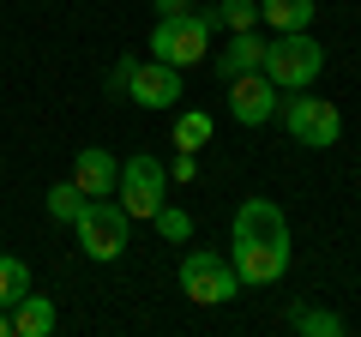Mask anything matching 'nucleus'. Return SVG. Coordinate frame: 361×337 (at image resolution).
Returning a JSON list of instances; mask_svg holds the SVG:
<instances>
[{
  "label": "nucleus",
  "instance_id": "nucleus-13",
  "mask_svg": "<svg viewBox=\"0 0 361 337\" xmlns=\"http://www.w3.org/2000/svg\"><path fill=\"white\" fill-rule=\"evenodd\" d=\"M313 0H259V18H265L271 30H307L313 25Z\"/></svg>",
  "mask_w": 361,
  "mask_h": 337
},
{
  "label": "nucleus",
  "instance_id": "nucleus-3",
  "mask_svg": "<svg viewBox=\"0 0 361 337\" xmlns=\"http://www.w3.org/2000/svg\"><path fill=\"white\" fill-rule=\"evenodd\" d=\"M73 235H78V247H85V259L115 265L121 253H127V241H133V217H127V205H121L115 193L85 199V211L73 217Z\"/></svg>",
  "mask_w": 361,
  "mask_h": 337
},
{
  "label": "nucleus",
  "instance_id": "nucleus-20",
  "mask_svg": "<svg viewBox=\"0 0 361 337\" xmlns=\"http://www.w3.org/2000/svg\"><path fill=\"white\" fill-rule=\"evenodd\" d=\"M133 66H139V54H121V61L109 66V78H103V85H109V97H127V78H133Z\"/></svg>",
  "mask_w": 361,
  "mask_h": 337
},
{
  "label": "nucleus",
  "instance_id": "nucleus-7",
  "mask_svg": "<svg viewBox=\"0 0 361 337\" xmlns=\"http://www.w3.org/2000/svg\"><path fill=\"white\" fill-rule=\"evenodd\" d=\"M115 199L127 205V217H157V205L169 199V168L157 151H133L121 163V181H115Z\"/></svg>",
  "mask_w": 361,
  "mask_h": 337
},
{
  "label": "nucleus",
  "instance_id": "nucleus-6",
  "mask_svg": "<svg viewBox=\"0 0 361 337\" xmlns=\"http://www.w3.org/2000/svg\"><path fill=\"white\" fill-rule=\"evenodd\" d=\"M180 295L199 301V307H223V301L241 295V277H235L229 253H211V247H193L180 259Z\"/></svg>",
  "mask_w": 361,
  "mask_h": 337
},
{
  "label": "nucleus",
  "instance_id": "nucleus-1",
  "mask_svg": "<svg viewBox=\"0 0 361 337\" xmlns=\"http://www.w3.org/2000/svg\"><path fill=\"white\" fill-rule=\"evenodd\" d=\"M229 265L241 277V289H265L289 271V217L277 199H241L235 205V223H229Z\"/></svg>",
  "mask_w": 361,
  "mask_h": 337
},
{
  "label": "nucleus",
  "instance_id": "nucleus-12",
  "mask_svg": "<svg viewBox=\"0 0 361 337\" xmlns=\"http://www.w3.org/2000/svg\"><path fill=\"white\" fill-rule=\"evenodd\" d=\"M54 325H61V313H54L49 295H25L13 307V337H49Z\"/></svg>",
  "mask_w": 361,
  "mask_h": 337
},
{
  "label": "nucleus",
  "instance_id": "nucleus-22",
  "mask_svg": "<svg viewBox=\"0 0 361 337\" xmlns=\"http://www.w3.org/2000/svg\"><path fill=\"white\" fill-rule=\"evenodd\" d=\"M151 6H157V18H175V13H193L199 0H151Z\"/></svg>",
  "mask_w": 361,
  "mask_h": 337
},
{
  "label": "nucleus",
  "instance_id": "nucleus-17",
  "mask_svg": "<svg viewBox=\"0 0 361 337\" xmlns=\"http://www.w3.org/2000/svg\"><path fill=\"white\" fill-rule=\"evenodd\" d=\"M78 211H85V193H78V181H54V187H49V217L73 229Z\"/></svg>",
  "mask_w": 361,
  "mask_h": 337
},
{
  "label": "nucleus",
  "instance_id": "nucleus-19",
  "mask_svg": "<svg viewBox=\"0 0 361 337\" xmlns=\"http://www.w3.org/2000/svg\"><path fill=\"white\" fill-rule=\"evenodd\" d=\"M151 223H157V235H163V241H175V247H180V241H193V217H187L180 205H169V199L157 205Z\"/></svg>",
  "mask_w": 361,
  "mask_h": 337
},
{
  "label": "nucleus",
  "instance_id": "nucleus-5",
  "mask_svg": "<svg viewBox=\"0 0 361 337\" xmlns=\"http://www.w3.org/2000/svg\"><path fill=\"white\" fill-rule=\"evenodd\" d=\"M277 121H283V133L295 145H307V151H325V145L343 139V115H337V103H325V97H313V91H283Z\"/></svg>",
  "mask_w": 361,
  "mask_h": 337
},
{
  "label": "nucleus",
  "instance_id": "nucleus-18",
  "mask_svg": "<svg viewBox=\"0 0 361 337\" xmlns=\"http://www.w3.org/2000/svg\"><path fill=\"white\" fill-rule=\"evenodd\" d=\"M217 30H253L259 25V0H217Z\"/></svg>",
  "mask_w": 361,
  "mask_h": 337
},
{
  "label": "nucleus",
  "instance_id": "nucleus-14",
  "mask_svg": "<svg viewBox=\"0 0 361 337\" xmlns=\"http://www.w3.org/2000/svg\"><path fill=\"white\" fill-rule=\"evenodd\" d=\"M289 325H295L301 337H343V331H349L343 313H331V307H307V301H301V307H289Z\"/></svg>",
  "mask_w": 361,
  "mask_h": 337
},
{
  "label": "nucleus",
  "instance_id": "nucleus-9",
  "mask_svg": "<svg viewBox=\"0 0 361 337\" xmlns=\"http://www.w3.org/2000/svg\"><path fill=\"white\" fill-rule=\"evenodd\" d=\"M127 103H139V109H175L180 103V66L139 61L133 78H127Z\"/></svg>",
  "mask_w": 361,
  "mask_h": 337
},
{
  "label": "nucleus",
  "instance_id": "nucleus-10",
  "mask_svg": "<svg viewBox=\"0 0 361 337\" xmlns=\"http://www.w3.org/2000/svg\"><path fill=\"white\" fill-rule=\"evenodd\" d=\"M73 181H78V193H85V199H109V193H115V181H121V157L103 151V145H85V151L73 157Z\"/></svg>",
  "mask_w": 361,
  "mask_h": 337
},
{
  "label": "nucleus",
  "instance_id": "nucleus-8",
  "mask_svg": "<svg viewBox=\"0 0 361 337\" xmlns=\"http://www.w3.org/2000/svg\"><path fill=\"white\" fill-rule=\"evenodd\" d=\"M277 103H283V91H277L265 73H235L229 78V115L241 121V127H265V121H277Z\"/></svg>",
  "mask_w": 361,
  "mask_h": 337
},
{
  "label": "nucleus",
  "instance_id": "nucleus-21",
  "mask_svg": "<svg viewBox=\"0 0 361 337\" xmlns=\"http://www.w3.org/2000/svg\"><path fill=\"white\" fill-rule=\"evenodd\" d=\"M163 168H169V181H193V175H199V151H175Z\"/></svg>",
  "mask_w": 361,
  "mask_h": 337
},
{
  "label": "nucleus",
  "instance_id": "nucleus-15",
  "mask_svg": "<svg viewBox=\"0 0 361 337\" xmlns=\"http://www.w3.org/2000/svg\"><path fill=\"white\" fill-rule=\"evenodd\" d=\"M211 133H217V121H211L205 109H180L175 115V151H205Z\"/></svg>",
  "mask_w": 361,
  "mask_h": 337
},
{
  "label": "nucleus",
  "instance_id": "nucleus-4",
  "mask_svg": "<svg viewBox=\"0 0 361 337\" xmlns=\"http://www.w3.org/2000/svg\"><path fill=\"white\" fill-rule=\"evenodd\" d=\"M259 73H265L277 91H307L313 78L325 73V49L307 37V30H277V42H265Z\"/></svg>",
  "mask_w": 361,
  "mask_h": 337
},
{
  "label": "nucleus",
  "instance_id": "nucleus-16",
  "mask_svg": "<svg viewBox=\"0 0 361 337\" xmlns=\"http://www.w3.org/2000/svg\"><path fill=\"white\" fill-rule=\"evenodd\" d=\"M25 295H30V265L18 259V253H0V307L13 313Z\"/></svg>",
  "mask_w": 361,
  "mask_h": 337
},
{
  "label": "nucleus",
  "instance_id": "nucleus-11",
  "mask_svg": "<svg viewBox=\"0 0 361 337\" xmlns=\"http://www.w3.org/2000/svg\"><path fill=\"white\" fill-rule=\"evenodd\" d=\"M259 61H265V37H253V30H229V49L217 54V73H223V78L259 73Z\"/></svg>",
  "mask_w": 361,
  "mask_h": 337
},
{
  "label": "nucleus",
  "instance_id": "nucleus-2",
  "mask_svg": "<svg viewBox=\"0 0 361 337\" xmlns=\"http://www.w3.org/2000/svg\"><path fill=\"white\" fill-rule=\"evenodd\" d=\"M211 37H217V13H175V18H157L151 25V61H169V66H180V73H187V66H199L211 54Z\"/></svg>",
  "mask_w": 361,
  "mask_h": 337
},
{
  "label": "nucleus",
  "instance_id": "nucleus-23",
  "mask_svg": "<svg viewBox=\"0 0 361 337\" xmlns=\"http://www.w3.org/2000/svg\"><path fill=\"white\" fill-rule=\"evenodd\" d=\"M0 337H13V313L6 307H0Z\"/></svg>",
  "mask_w": 361,
  "mask_h": 337
}]
</instances>
